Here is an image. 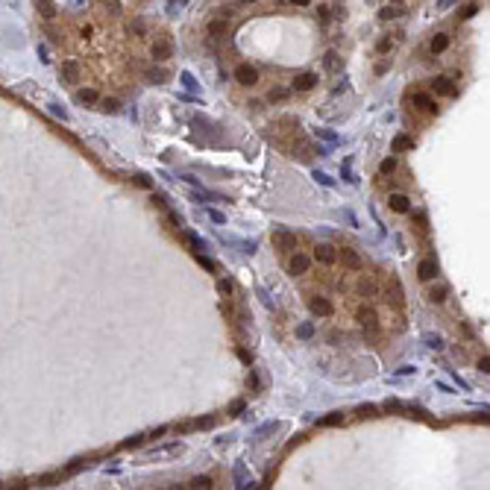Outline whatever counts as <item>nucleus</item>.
Returning a JSON list of instances; mask_svg holds the SVG:
<instances>
[{
    "mask_svg": "<svg viewBox=\"0 0 490 490\" xmlns=\"http://www.w3.org/2000/svg\"><path fill=\"white\" fill-rule=\"evenodd\" d=\"M399 15H402V6H397V3H394V6H382V9H379V18H382V21H397Z\"/></svg>",
    "mask_w": 490,
    "mask_h": 490,
    "instance_id": "obj_21",
    "label": "nucleus"
},
{
    "mask_svg": "<svg viewBox=\"0 0 490 490\" xmlns=\"http://www.w3.org/2000/svg\"><path fill=\"white\" fill-rule=\"evenodd\" d=\"M241 3H256V0H241Z\"/></svg>",
    "mask_w": 490,
    "mask_h": 490,
    "instance_id": "obj_63",
    "label": "nucleus"
},
{
    "mask_svg": "<svg viewBox=\"0 0 490 490\" xmlns=\"http://www.w3.org/2000/svg\"><path fill=\"white\" fill-rule=\"evenodd\" d=\"M479 370H482V373H485V376H488V373H490V358H488V355H485V358H482V361H479Z\"/></svg>",
    "mask_w": 490,
    "mask_h": 490,
    "instance_id": "obj_53",
    "label": "nucleus"
},
{
    "mask_svg": "<svg viewBox=\"0 0 490 490\" xmlns=\"http://www.w3.org/2000/svg\"><path fill=\"white\" fill-rule=\"evenodd\" d=\"M382 408H385V411H405V405H402L399 399H388V402H385Z\"/></svg>",
    "mask_w": 490,
    "mask_h": 490,
    "instance_id": "obj_40",
    "label": "nucleus"
},
{
    "mask_svg": "<svg viewBox=\"0 0 490 490\" xmlns=\"http://www.w3.org/2000/svg\"><path fill=\"white\" fill-rule=\"evenodd\" d=\"M235 352H238V358H241V361H244V364H253V355H250V352H247V350H244V347H238V350H235Z\"/></svg>",
    "mask_w": 490,
    "mask_h": 490,
    "instance_id": "obj_49",
    "label": "nucleus"
},
{
    "mask_svg": "<svg viewBox=\"0 0 490 490\" xmlns=\"http://www.w3.org/2000/svg\"><path fill=\"white\" fill-rule=\"evenodd\" d=\"M182 79H185V85H188V88H191V91H194V88H197V82H194V76H191V73H182Z\"/></svg>",
    "mask_w": 490,
    "mask_h": 490,
    "instance_id": "obj_58",
    "label": "nucleus"
},
{
    "mask_svg": "<svg viewBox=\"0 0 490 490\" xmlns=\"http://www.w3.org/2000/svg\"><path fill=\"white\" fill-rule=\"evenodd\" d=\"M258 294H261V300H264V305H267V308H276V300H270L264 288H258Z\"/></svg>",
    "mask_w": 490,
    "mask_h": 490,
    "instance_id": "obj_52",
    "label": "nucleus"
},
{
    "mask_svg": "<svg viewBox=\"0 0 490 490\" xmlns=\"http://www.w3.org/2000/svg\"><path fill=\"white\" fill-rule=\"evenodd\" d=\"M182 238H185V241L194 247V253H206V241H200L194 232H182Z\"/></svg>",
    "mask_w": 490,
    "mask_h": 490,
    "instance_id": "obj_26",
    "label": "nucleus"
},
{
    "mask_svg": "<svg viewBox=\"0 0 490 490\" xmlns=\"http://www.w3.org/2000/svg\"><path fill=\"white\" fill-rule=\"evenodd\" d=\"M194 426H197V429H211V426H214V417H200V420H194Z\"/></svg>",
    "mask_w": 490,
    "mask_h": 490,
    "instance_id": "obj_44",
    "label": "nucleus"
},
{
    "mask_svg": "<svg viewBox=\"0 0 490 490\" xmlns=\"http://www.w3.org/2000/svg\"><path fill=\"white\" fill-rule=\"evenodd\" d=\"M294 6H308V0H291Z\"/></svg>",
    "mask_w": 490,
    "mask_h": 490,
    "instance_id": "obj_61",
    "label": "nucleus"
},
{
    "mask_svg": "<svg viewBox=\"0 0 490 490\" xmlns=\"http://www.w3.org/2000/svg\"><path fill=\"white\" fill-rule=\"evenodd\" d=\"M414 106H420L423 112H432V115L438 112V103H435L429 94H414Z\"/></svg>",
    "mask_w": 490,
    "mask_h": 490,
    "instance_id": "obj_20",
    "label": "nucleus"
},
{
    "mask_svg": "<svg viewBox=\"0 0 490 490\" xmlns=\"http://www.w3.org/2000/svg\"><path fill=\"white\" fill-rule=\"evenodd\" d=\"M147 441V435H132V438H126L123 443H120V449H135V446H141Z\"/></svg>",
    "mask_w": 490,
    "mask_h": 490,
    "instance_id": "obj_29",
    "label": "nucleus"
},
{
    "mask_svg": "<svg viewBox=\"0 0 490 490\" xmlns=\"http://www.w3.org/2000/svg\"><path fill=\"white\" fill-rule=\"evenodd\" d=\"M411 373H414V367H411V364H402V367L397 370V376H411Z\"/></svg>",
    "mask_w": 490,
    "mask_h": 490,
    "instance_id": "obj_55",
    "label": "nucleus"
},
{
    "mask_svg": "<svg viewBox=\"0 0 490 490\" xmlns=\"http://www.w3.org/2000/svg\"><path fill=\"white\" fill-rule=\"evenodd\" d=\"M167 223H170L173 229H179V232H182V217H179L176 211H170V209H167Z\"/></svg>",
    "mask_w": 490,
    "mask_h": 490,
    "instance_id": "obj_38",
    "label": "nucleus"
},
{
    "mask_svg": "<svg viewBox=\"0 0 490 490\" xmlns=\"http://www.w3.org/2000/svg\"><path fill=\"white\" fill-rule=\"evenodd\" d=\"M97 106H100V112H109V115H115V112H117V100H112V97L97 100Z\"/></svg>",
    "mask_w": 490,
    "mask_h": 490,
    "instance_id": "obj_30",
    "label": "nucleus"
},
{
    "mask_svg": "<svg viewBox=\"0 0 490 490\" xmlns=\"http://www.w3.org/2000/svg\"><path fill=\"white\" fill-rule=\"evenodd\" d=\"M355 317H358V323H361V326H364V329H367L370 335H376V332H379V314H376L373 308H367V305H361Z\"/></svg>",
    "mask_w": 490,
    "mask_h": 490,
    "instance_id": "obj_5",
    "label": "nucleus"
},
{
    "mask_svg": "<svg viewBox=\"0 0 490 490\" xmlns=\"http://www.w3.org/2000/svg\"><path fill=\"white\" fill-rule=\"evenodd\" d=\"M314 258H317L320 264H326V267H329V264H335V261H338V250H335L332 244H317V247H314Z\"/></svg>",
    "mask_w": 490,
    "mask_h": 490,
    "instance_id": "obj_7",
    "label": "nucleus"
},
{
    "mask_svg": "<svg viewBox=\"0 0 490 490\" xmlns=\"http://www.w3.org/2000/svg\"><path fill=\"white\" fill-rule=\"evenodd\" d=\"M226 26H229L226 18H214V21H209L206 32H209V38H223V35H226Z\"/></svg>",
    "mask_w": 490,
    "mask_h": 490,
    "instance_id": "obj_12",
    "label": "nucleus"
},
{
    "mask_svg": "<svg viewBox=\"0 0 490 490\" xmlns=\"http://www.w3.org/2000/svg\"><path fill=\"white\" fill-rule=\"evenodd\" d=\"M411 147H414V138H408V135H397V138H394V150H397V153L411 150Z\"/></svg>",
    "mask_w": 490,
    "mask_h": 490,
    "instance_id": "obj_25",
    "label": "nucleus"
},
{
    "mask_svg": "<svg viewBox=\"0 0 490 490\" xmlns=\"http://www.w3.org/2000/svg\"><path fill=\"white\" fill-rule=\"evenodd\" d=\"M267 432H273V423H267V426H261V429H258V432H256V435H258V438H261V435H267Z\"/></svg>",
    "mask_w": 490,
    "mask_h": 490,
    "instance_id": "obj_60",
    "label": "nucleus"
},
{
    "mask_svg": "<svg viewBox=\"0 0 490 490\" xmlns=\"http://www.w3.org/2000/svg\"><path fill=\"white\" fill-rule=\"evenodd\" d=\"M132 182H135L138 188H153V182H150V176H144V173H135V176H132Z\"/></svg>",
    "mask_w": 490,
    "mask_h": 490,
    "instance_id": "obj_37",
    "label": "nucleus"
},
{
    "mask_svg": "<svg viewBox=\"0 0 490 490\" xmlns=\"http://www.w3.org/2000/svg\"><path fill=\"white\" fill-rule=\"evenodd\" d=\"M473 15H479V3H470L461 9V18H473Z\"/></svg>",
    "mask_w": 490,
    "mask_h": 490,
    "instance_id": "obj_42",
    "label": "nucleus"
},
{
    "mask_svg": "<svg viewBox=\"0 0 490 490\" xmlns=\"http://www.w3.org/2000/svg\"><path fill=\"white\" fill-rule=\"evenodd\" d=\"M288 97H291L288 88H270V91H267V100H270V103H285Z\"/></svg>",
    "mask_w": 490,
    "mask_h": 490,
    "instance_id": "obj_23",
    "label": "nucleus"
},
{
    "mask_svg": "<svg viewBox=\"0 0 490 490\" xmlns=\"http://www.w3.org/2000/svg\"><path fill=\"white\" fill-rule=\"evenodd\" d=\"M423 341H426L432 350H443V338H441V335H426Z\"/></svg>",
    "mask_w": 490,
    "mask_h": 490,
    "instance_id": "obj_36",
    "label": "nucleus"
},
{
    "mask_svg": "<svg viewBox=\"0 0 490 490\" xmlns=\"http://www.w3.org/2000/svg\"><path fill=\"white\" fill-rule=\"evenodd\" d=\"M452 3H458V0H438V9H441V12H443V9H449V6H452Z\"/></svg>",
    "mask_w": 490,
    "mask_h": 490,
    "instance_id": "obj_59",
    "label": "nucleus"
},
{
    "mask_svg": "<svg viewBox=\"0 0 490 490\" xmlns=\"http://www.w3.org/2000/svg\"><path fill=\"white\" fill-rule=\"evenodd\" d=\"M217 291L220 294H232V282L229 279H217Z\"/></svg>",
    "mask_w": 490,
    "mask_h": 490,
    "instance_id": "obj_46",
    "label": "nucleus"
},
{
    "mask_svg": "<svg viewBox=\"0 0 490 490\" xmlns=\"http://www.w3.org/2000/svg\"><path fill=\"white\" fill-rule=\"evenodd\" d=\"M338 261H341L347 270H364V258H361L355 250H350V247L338 250Z\"/></svg>",
    "mask_w": 490,
    "mask_h": 490,
    "instance_id": "obj_3",
    "label": "nucleus"
},
{
    "mask_svg": "<svg viewBox=\"0 0 490 490\" xmlns=\"http://www.w3.org/2000/svg\"><path fill=\"white\" fill-rule=\"evenodd\" d=\"M197 261L206 267V270H211V273H217V264L211 261V258H206V253H197Z\"/></svg>",
    "mask_w": 490,
    "mask_h": 490,
    "instance_id": "obj_35",
    "label": "nucleus"
},
{
    "mask_svg": "<svg viewBox=\"0 0 490 490\" xmlns=\"http://www.w3.org/2000/svg\"><path fill=\"white\" fill-rule=\"evenodd\" d=\"M35 9L41 12L44 21H53V18H56V3H53V0H35Z\"/></svg>",
    "mask_w": 490,
    "mask_h": 490,
    "instance_id": "obj_18",
    "label": "nucleus"
},
{
    "mask_svg": "<svg viewBox=\"0 0 490 490\" xmlns=\"http://www.w3.org/2000/svg\"><path fill=\"white\" fill-rule=\"evenodd\" d=\"M297 338H303V341L314 338V326H311V323H300V326H297Z\"/></svg>",
    "mask_w": 490,
    "mask_h": 490,
    "instance_id": "obj_31",
    "label": "nucleus"
},
{
    "mask_svg": "<svg viewBox=\"0 0 490 490\" xmlns=\"http://www.w3.org/2000/svg\"><path fill=\"white\" fill-rule=\"evenodd\" d=\"M162 435H167V426H159V429H153L147 438H162Z\"/></svg>",
    "mask_w": 490,
    "mask_h": 490,
    "instance_id": "obj_56",
    "label": "nucleus"
},
{
    "mask_svg": "<svg viewBox=\"0 0 490 490\" xmlns=\"http://www.w3.org/2000/svg\"><path fill=\"white\" fill-rule=\"evenodd\" d=\"M391 3H397V6H399V3H402V0H391Z\"/></svg>",
    "mask_w": 490,
    "mask_h": 490,
    "instance_id": "obj_62",
    "label": "nucleus"
},
{
    "mask_svg": "<svg viewBox=\"0 0 490 490\" xmlns=\"http://www.w3.org/2000/svg\"><path fill=\"white\" fill-rule=\"evenodd\" d=\"M273 247H276L279 253H294V247H297V235L288 232L285 226H276V229H273Z\"/></svg>",
    "mask_w": 490,
    "mask_h": 490,
    "instance_id": "obj_1",
    "label": "nucleus"
},
{
    "mask_svg": "<svg viewBox=\"0 0 490 490\" xmlns=\"http://www.w3.org/2000/svg\"><path fill=\"white\" fill-rule=\"evenodd\" d=\"M308 308H311L317 317H329V314L335 311V305H332L329 300H323V297H311V300H308Z\"/></svg>",
    "mask_w": 490,
    "mask_h": 490,
    "instance_id": "obj_10",
    "label": "nucleus"
},
{
    "mask_svg": "<svg viewBox=\"0 0 490 490\" xmlns=\"http://www.w3.org/2000/svg\"><path fill=\"white\" fill-rule=\"evenodd\" d=\"M244 408H247V405H244V399H235V402L229 405V414H244Z\"/></svg>",
    "mask_w": 490,
    "mask_h": 490,
    "instance_id": "obj_47",
    "label": "nucleus"
},
{
    "mask_svg": "<svg viewBox=\"0 0 490 490\" xmlns=\"http://www.w3.org/2000/svg\"><path fill=\"white\" fill-rule=\"evenodd\" d=\"M235 82H238V85H256V82H258V70H256L253 65L241 62V65L235 68Z\"/></svg>",
    "mask_w": 490,
    "mask_h": 490,
    "instance_id": "obj_4",
    "label": "nucleus"
},
{
    "mask_svg": "<svg viewBox=\"0 0 490 490\" xmlns=\"http://www.w3.org/2000/svg\"><path fill=\"white\" fill-rule=\"evenodd\" d=\"M79 62H73V59H68V62H62V82H68V85H76L79 82Z\"/></svg>",
    "mask_w": 490,
    "mask_h": 490,
    "instance_id": "obj_8",
    "label": "nucleus"
},
{
    "mask_svg": "<svg viewBox=\"0 0 490 490\" xmlns=\"http://www.w3.org/2000/svg\"><path fill=\"white\" fill-rule=\"evenodd\" d=\"M150 53H153L156 62H167V59L173 56V38H170V35H159V38L153 41Z\"/></svg>",
    "mask_w": 490,
    "mask_h": 490,
    "instance_id": "obj_2",
    "label": "nucleus"
},
{
    "mask_svg": "<svg viewBox=\"0 0 490 490\" xmlns=\"http://www.w3.org/2000/svg\"><path fill=\"white\" fill-rule=\"evenodd\" d=\"M144 76H147V82H159V85H162V82H167V76H170V73H167L164 68H156V65H150V68L144 70Z\"/></svg>",
    "mask_w": 490,
    "mask_h": 490,
    "instance_id": "obj_16",
    "label": "nucleus"
},
{
    "mask_svg": "<svg viewBox=\"0 0 490 490\" xmlns=\"http://www.w3.org/2000/svg\"><path fill=\"white\" fill-rule=\"evenodd\" d=\"M394 50V38L391 35H382L379 41H376V53H391Z\"/></svg>",
    "mask_w": 490,
    "mask_h": 490,
    "instance_id": "obj_28",
    "label": "nucleus"
},
{
    "mask_svg": "<svg viewBox=\"0 0 490 490\" xmlns=\"http://www.w3.org/2000/svg\"><path fill=\"white\" fill-rule=\"evenodd\" d=\"M317 135H320V138H326L329 144H338V135H335V132H329V129H320Z\"/></svg>",
    "mask_w": 490,
    "mask_h": 490,
    "instance_id": "obj_48",
    "label": "nucleus"
},
{
    "mask_svg": "<svg viewBox=\"0 0 490 490\" xmlns=\"http://www.w3.org/2000/svg\"><path fill=\"white\" fill-rule=\"evenodd\" d=\"M376 411H379L376 405H361V408H358V417H379Z\"/></svg>",
    "mask_w": 490,
    "mask_h": 490,
    "instance_id": "obj_41",
    "label": "nucleus"
},
{
    "mask_svg": "<svg viewBox=\"0 0 490 490\" xmlns=\"http://www.w3.org/2000/svg\"><path fill=\"white\" fill-rule=\"evenodd\" d=\"M323 68H326L329 73L341 70V56H338V50H326V53H323Z\"/></svg>",
    "mask_w": 490,
    "mask_h": 490,
    "instance_id": "obj_15",
    "label": "nucleus"
},
{
    "mask_svg": "<svg viewBox=\"0 0 490 490\" xmlns=\"http://www.w3.org/2000/svg\"><path fill=\"white\" fill-rule=\"evenodd\" d=\"M79 100H82V103H97V91H94V88H82V91H79Z\"/></svg>",
    "mask_w": 490,
    "mask_h": 490,
    "instance_id": "obj_34",
    "label": "nucleus"
},
{
    "mask_svg": "<svg viewBox=\"0 0 490 490\" xmlns=\"http://www.w3.org/2000/svg\"><path fill=\"white\" fill-rule=\"evenodd\" d=\"M153 206H159V209H164V211H167V200H164L162 194H153Z\"/></svg>",
    "mask_w": 490,
    "mask_h": 490,
    "instance_id": "obj_51",
    "label": "nucleus"
},
{
    "mask_svg": "<svg viewBox=\"0 0 490 490\" xmlns=\"http://www.w3.org/2000/svg\"><path fill=\"white\" fill-rule=\"evenodd\" d=\"M317 21H320V23H329V21H332V9H329V6H317Z\"/></svg>",
    "mask_w": 490,
    "mask_h": 490,
    "instance_id": "obj_33",
    "label": "nucleus"
},
{
    "mask_svg": "<svg viewBox=\"0 0 490 490\" xmlns=\"http://www.w3.org/2000/svg\"><path fill=\"white\" fill-rule=\"evenodd\" d=\"M209 217H211L214 223H226V214H223V211H217V209H209Z\"/></svg>",
    "mask_w": 490,
    "mask_h": 490,
    "instance_id": "obj_45",
    "label": "nucleus"
},
{
    "mask_svg": "<svg viewBox=\"0 0 490 490\" xmlns=\"http://www.w3.org/2000/svg\"><path fill=\"white\" fill-rule=\"evenodd\" d=\"M391 209L399 211V214H405V211L411 209V200H408L405 194H391Z\"/></svg>",
    "mask_w": 490,
    "mask_h": 490,
    "instance_id": "obj_17",
    "label": "nucleus"
},
{
    "mask_svg": "<svg viewBox=\"0 0 490 490\" xmlns=\"http://www.w3.org/2000/svg\"><path fill=\"white\" fill-rule=\"evenodd\" d=\"M317 85V73H297V79H294V91H311Z\"/></svg>",
    "mask_w": 490,
    "mask_h": 490,
    "instance_id": "obj_11",
    "label": "nucleus"
},
{
    "mask_svg": "<svg viewBox=\"0 0 490 490\" xmlns=\"http://www.w3.org/2000/svg\"><path fill=\"white\" fill-rule=\"evenodd\" d=\"M185 488H194V490H209V488H214V482H211V476H197V479H191V485H185Z\"/></svg>",
    "mask_w": 490,
    "mask_h": 490,
    "instance_id": "obj_22",
    "label": "nucleus"
},
{
    "mask_svg": "<svg viewBox=\"0 0 490 490\" xmlns=\"http://www.w3.org/2000/svg\"><path fill=\"white\" fill-rule=\"evenodd\" d=\"M417 273H420V279H423V282H432V279L438 276V261L423 258V261H420V267H417Z\"/></svg>",
    "mask_w": 490,
    "mask_h": 490,
    "instance_id": "obj_13",
    "label": "nucleus"
},
{
    "mask_svg": "<svg viewBox=\"0 0 490 490\" xmlns=\"http://www.w3.org/2000/svg\"><path fill=\"white\" fill-rule=\"evenodd\" d=\"M103 6L112 9V12H120V3H117V0H103Z\"/></svg>",
    "mask_w": 490,
    "mask_h": 490,
    "instance_id": "obj_57",
    "label": "nucleus"
},
{
    "mask_svg": "<svg viewBox=\"0 0 490 490\" xmlns=\"http://www.w3.org/2000/svg\"><path fill=\"white\" fill-rule=\"evenodd\" d=\"M338 423H344V411H332V414L320 417V426H338Z\"/></svg>",
    "mask_w": 490,
    "mask_h": 490,
    "instance_id": "obj_27",
    "label": "nucleus"
},
{
    "mask_svg": "<svg viewBox=\"0 0 490 490\" xmlns=\"http://www.w3.org/2000/svg\"><path fill=\"white\" fill-rule=\"evenodd\" d=\"M379 170H382V176H388V173H394L397 170V159L391 156V159H385L382 164H379Z\"/></svg>",
    "mask_w": 490,
    "mask_h": 490,
    "instance_id": "obj_32",
    "label": "nucleus"
},
{
    "mask_svg": "<svg viewBox=\"0 0 490 490\" xmlns=\"http://www.w3.org/2000/svg\"><path fill=\"white\" fill-rule=\"evenodd\" d=\"M308 267H311V258H308L305 253H291V258H288V270H291L294 276L308 273Z\"/></svg>",
    "mask_w": 490,
    "mask_h": 490,
    "instance_id": "obj_6",
    "label": "nucleus"
},
{
    "mask_svg": "<svg viewBox=\"0 0 490 490\" xmlns=\"http://www.w3.org/2000/svg\"><path fill=\"white\" fill-rule=\"evenodd\" d=\"M446 47H449V35H446V32H438V35L429 41V50H432V53H443Z\"/></svg>",
    "mask_w": 490,
    "mask_h": 490,
    "instance_id": "obj_19",
    "label": "nucleus"
},
{
    "mask_svg": "<svg viewBox=\"0 0 490 490\" xmlns=\"http://www.w3.org/2000/svg\"><path fill=\"white\" fill-rule=\"evenodd\" d=\"M314 179H317V182H320V185H326V188H332V185H335V179H332V176H329V173H320V170H317V173H314Z\"/></svg>",
    "mask_w": 490,
    "mask_h": 490,
    "instance_id": "obj_39",
    "label": "nucleus"
},
{
    "mask_svg": "<svg viewBox=\"0 0 490 490\" xmlns=\"http://www.w3.org/2000/svg\"><path fill=\"white\" fill-rule=\"evenodd\" d=\"M129 29H132L135 35H144V32H147V26H144V21H135V23H132Z\"/></svg>",
    "mask_w": 490,
    "mask_h": 490,
    "instance_id": "obj_50",
    "label": "nucleus"
},
{
    "mask_svg": "<svg viewBox=\"0 0 490 490\" xmlns=\"http://www.w3.org/2000/svg\"><path fill=\"white\" fill-rule=\"evenodd\" d=\"M341 217H344V220H347V223H350V226H358V220H355V217H352V211H341Z\"/></svg>",
    "mask_w": 490,
    "mask_h": 490,
    "instance_id": "obj_54",
    "label": "nucleus"
},
{
    "mask_svg": "<svg viewBox=\"0 0 490 490\" xmlns=\"http://www.w3.org/2000/svg\"><path fill=\"white\" fill-rule=\"evenodd\" d=\"M446 285H435V288H429V303H443L446 300Z\"/></svg>",
    "mask_w": 490,
    "mask_h": 490,
    "instance_id": "obj_24",
    "label": "nucleus"
},
{
    "mask_svg": "<svg viewBox=\"0 0 490 490\" xmlns=\"http://www.w3.org/2000/svg\"><path fill=\"white\" fill-rule=\"evenodd\" d=\"M355 291H358L361 297H376L379 285H376V279H370V276H361V279H358V285H355Z\"/></svg>",
    "mask_w": 490,
    "mask_h": 490,
    "instance_id": "obj_14",
    "label": "nucleus"
},
{
    "mask_svg": "<svg viewBox=\"0 0 490 490\" xmlns=\"http://www.w3.org/2000/svg\"><path fill=\"white\" fill-rule=\"evenodd\" d=\"M432 91H435V94H446V97H455V94H458V88H455V82H452L449 76L432 79Z\"/></svg>",
    "mask_w": 490,
    "mask_h": 490,
    "instance_id": "obj_9",
    "label": "nucleus"
},
{
    "mask_svg": "<svg viewBox=\"0 0 490 490\" xmlns=\"http://www.w3.org/2000/svg\"><path fill=\"white\" fill-rule=\"evenodd\" d=\"M344 179H347L350 185H355V182H358V176H355V173L350 170V159H347V164H344Z\"/></svg>",
    "mask_w": 490,
    "mask_h": 490,
    "instance_id": "obj_43",
    "label": "nucleus"
}]
</instances>
